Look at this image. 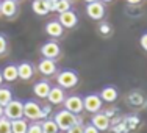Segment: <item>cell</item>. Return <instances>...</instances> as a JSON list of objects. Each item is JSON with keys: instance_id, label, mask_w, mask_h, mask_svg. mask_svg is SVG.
Returning <instances> with one entry per match:
<instances>
[{"instance_id": "cell-1", "label": "cell", "mask_w": 147, "mask_h": 133, "mask_svg": "<svg viewBox=\"0 0 147 133\" xmlns=\"http://www.w3.org/2000/svg\"><path fill=\"white\" fill-rule=\"evenodd\" d=\"M53 121L57 122L59 132H67L69 128L74 127L75 124H82L83 119H82V116H75V114H72L71 111H67V110H59L55 113Z\"/></svg>"}, {"instance_id": "cell-2", "label": "cell", "mask_w": 147, "mask_h": 133, "mask_svg": "<svg viewBox=\"0 0 147 133\" xmlns=\"http://www.w3.org/2000/svg\"><path fill=\"white\" fill-rule=\"evenodd\" d=\"M78 80L80 78H78L77 71H72V69H63V71L58 72V75H57V83L63 89H71L74 86H77Z\"/></svg>"}, {"instance_id": "cell-3", "label": "cell", "mask_w": 147, "mask_h": 133, "mask_svg": "<svg viewBox=\"0 0 147 133\" xmlns=\"http://www.w3.org/2000/svg\"><path fill=\"white\" fill-rule=\"evenodd\" d=\"M5 117L9 121H16V119L24 117V102L13 99L11 102L5 107Z\"/></svg>"}, {"instance_id": "cell-4", "label": "cell", "mask_w": 147, "mask_h": 133, "mask_svg": "<svg viewBox=\"0 0 147 133\" xmlns=\"http://www.w3.org/2000/svg\"><path fill=\"white\" fill-rule=\"evenodd\" d=\"M83 105H85V110L88 111V113L96 114V113H99V111L102 110L103 100L100 99L99 94L91 92V94H86V96L83 97Z\"/></svg>"}, {"instance_id": "cell-5", "label": "cell", "mask_w": 147, "mask_h": 133, "mask_svg": "<svg viewBox=\"0 0 147 133\" xmlns=\"http://www.w3.org/2000/svg\"><path fill=\"white\" fill-rule=\"evenodd\" d=\"M41 108L42 105H39L36 100L30 99L24 102V117L30 121H41Z\"/></svg>"}, {"instance_id": "cell-6", "label": "cell", "mask_w": 147, "mask_h": 133, "mask_svg": "<svg viewBox=\"0 0 147 133\" xmlns=\"http://www.w3.org/2000/svg\"><path fill=\"white\" fill-rule=\"evenodd\" d=\"M64 110L71 111L72 114H75V116H80V114L83 113V110H85V105H83V97L80 96H69L66 97L64 100Z\"/></svg>"}, {"instance_id": "cell-7", "label": "cell", "mask_w": 147, "mask_h": 133, "mask_svg": "<svg viewBox=\"0 0 147 133\" xmlns=\"http://www.w3.org/2000/svg\"><path fill=\"white\" fill-rule=\"evenodd\" d=\"M41 55H42V58L57 59L61 55V47L57 41H47L41 45Z\"/></svg>"}, {"instance_id": "cell-8", "label": "cell", "mask_w": 147, "mask_h": 133, "mask_svg": "<svg viewBox=\"0 0 147 133\" xmlns=\"http://www.w3.org/2000/svg\"><path fill=\"white\" fill-rule=\"evenodd\" d=\"M86 14L92 20H102L105 17V3L97 0V2L88 3L86 5Z\"/></svg>"}, {"instance_id": "cell-9", "label": "cell", "mask_w": 147, "mask_h": 133, "mask_svg": "<svg viewBox=\"0 0 147 133\" xmlns=\"http://www.w3.org/2000/svg\"><path fill=\"white\" fill-rule=\"evenodd\" d=\"M38 71H39L44 77H50V75L57 74L58 64H57V61H55V59L42 58L39 63H38Z\"/></svg>"}, {"instance_id": "cell-10", "label": "cell", "mask_w": 147, "mask_h": 133, "mask_svg": "<svg viewBox=\"0 0 147 133\" xmlns=\"http://www.w3.org/2000/svg\"><path fill=\"white\" fill-rule=\"evenodd\" d=\"M91 124H92L99 132H107V130H110V127H111L110 117L105 116V113H100V111L96 113V114H92V117H91Z\"/></svg>"}, {"instance_id": "cell-11", "label": "cell", "mask_w": 147, "mask_h": 133, "mask_svg": "<svg viewBox=\"0 0 147 133\" xmlns=\"http://www.w3.org/2000/svg\"><path fill=\"white\" fill-rule=\"evenodd\" d=\"M58 20L64 28H74V27L78 24V16H77L75 11L69 9V11H66V13H61V14L58 16Z\"/></svg>"}, {"instance_id": "cell-12", "label": "cell", "mask_w": 147, "mask_h": 133, "mask_svg": "<svg viewBox=\"0 0 147 133\" xmlns=\"http://www.w3.org/2000/svg\"><path fill=\"white\" fill-rule=\"evenodd\" d=\"M50 89H52V85L47 80H39V82H36L33 85V92L38 99H47Z\"/></svg>"}, {"instance_id": "cell-13", "label": "cell", "mask_w": 147, "mask_h": 133, "mask_svg": "<svg viewBox=\"0 0 147 133\" xmlns=\"http://www.w3.org/2000/svg\"><path fill=\"white\" fill-rule=\"evenodd\" d=\"M17 72H19V78L24 82H28L33 78L34 75V66L30 61H22L20 64H17Z\"/></svg>"}, {"instance_id": "cell-14", "label": "cell", "mask_w": 147, "mask_h": 133, "mask_svg": "<svg viewBox=\"0 0 147 133\" xmlns=\"http://www.w3.org/2000/svg\"><path fill=\"white\" fill-rule=\"evenodd\" d=\"M0 14L11 19L17 14V2L14 0H2L0 2Z\"/></svg>"}, {"instance_id": "cell-15", "label": "cell", "mask_w": 147, "mask_h": 133, "mask_svg": "<svg viewBox=\"0 0 147 133\" xmlns=\"http://www.w3.org/2000/svg\"><path fill=\"white\" fill-rule=\"evenodd\" d=\"M47 99H49V103L50 105H61L66 100V92L61 86H52Z\"/></svg>"}, {"instance_id": "cell-16", "label": "cell", "mask_w": 147, "mask_h": 133, "mask_svg": "<svg viewBox=\"0 0 147 133\" xmlns=\"http://www.w3.org/2000/svg\"><path fill=\"white\" fill-rule=\"evenodd\" d=\"M99 96H100V99H102L103 102H107V103H113V102H116V100H117V97H119V91H117L116 86L108 85V86H103Z\"/></svg>"}, {"instance_id": "cell-17", "label": "cell", "mask_w": 147, "mask_h": 133, "mask_svg": "<svg viewBox=\"0 0 147 133\" xmlns=\"http://www.w3.org/2000/svg\"><path fill=\"white\" fill-rule=\"evenodd\" d=\"M45 33L52 38H61L64 33V27L59 24V20H50V22L45 24Z\"/></svg>"}, {"instance_id": "cell-18", "label": "cell", "mask_w": 147, "mask_h": 133, "mask_svg": "<svg viewBox=\"0 0 147 133\" xmlns=\"http://www.w3.org/2000/svg\"><path fill=\"white\" fill-rule=\"evenodd\" d=\"M144 102H146V97H144V94H142L141 91L133 89L127 94V103L130 105V107H135V108L142 107Z\"/></svg>"}, {"instance_id": "cell-19", "label": "cell", "mask_w": 147, "mask_h": 133, "mask_svg": "<svg viewBox=\"0 0 147 133\" xmlns=\"http://www.w3.org/2000/svg\"><path fill=\"white\" fill-rule=\"evenodd\" d=\"M2 74H3V80L8 83H13L19 78V72H17V64H6L5 68L2 69Z\"/></svg>"}, {"instance_id": "cell-20", "label": "cell", "mask_w": 147, "mask_h": 133, "mask_svg": "<svg viewBox=\"0 0 147 133\" xmlns=\"http://www.w3.org/2000/svg\"><path fill=\"white\" fill-rule=\"evenodd\" d=\"M28 130V122L27 119H16L11 121V133H27Z\"/></svg>"}, {"instance_id": "cell-21", "label": "cell", "mask_w": 147, "mask_h": 133, "mask_svg": "<svg viewBox=\"0 0 147 133\" xmlns=\"http://www.w3.org/2000/svg\"><path fill=\"white\" fill-rule=\"evenodd\" d=\"M124 122H125V125H127V130L131 133L139 127L141 119L136 116V114H127V116H124Z\"/></svg>"}, {"instance_id": "cell-22", "label": "cell", "mask_w": 147, "mask_h": 133, "mask_svg": "<svg viewBox=\"0 0 147 133\" xmlns=\"http://www.w3.org/2000/svg\"><path fill=\"white\" fill-rule=\"evenodd\" d=\"M31 9H33V13L38 14V16L49 14V9H47V6H45V0H33V3H31Z\"/></svg>"}, {"instance_id": "cell-23", "label": "cell", "mask_w": 147, "mask_h": 133, "mask_svg": "<svg viewBox=\"0 0 147 133\" xmlns=\"http://www.w3.org/2000/svg\"><path fill=\"white\" fill-rule=\"evenodd\" d=\"M11 100H13V91L6 86H0V105L5 108Z\"/></svg>"}, {"instance_id": "cell-24", "label": "cell", "mask_w": 147, "mask_h": 133, "mask_svg": "<svg viewBox=\"0 0 147 133\" xmlns=\"http://www.w3.org/2000/svg\"><path fill=\"white\" fill-rule=\"evenodd\" d=\"M41 125H42V133H59V128L53 119L41 121Z\"/></svg>"}, {"instance_id": "cell-25", "label": "cell", "mask_w": 147, "mask_h": 133, "mask_svg": "<svg viewBox=\"0 0 147 133\" xmlns=\"http://www.w3.org/2000/svg\"><path fill=\"white\" fill-rule=\"evenodd\" d=\"M71 6H72L71 0H58V2H57V9H55V11H57L58 14H61V13L69 11Z\"/></svg>"}, {"instance_id": "cell-26", "label": "cell", "mask_w": 147, "mask_h": 133, "mask_svg": "<svg viewBox=\"0 0 147 133\" xmlns=\"http://www.w3.org/2000/svg\"><path fill=\"white\" fill-rule=\"evenodd\" d=\"M0 133H11V121L5 116L0 117Z\"/></svg>"}, {"instance_id": "cell-27", "label": "cell", "mask_w": 147, "mask_h": 133, "mask_svg": "<svg viewBox=\"0 0 147 133\" xmlns=\"http://www.w3.org/2000/svg\"><path fill=\"white\" fill-rule=\"evenodd\" d=\"M27 133H42L41 121H33L31 124H28V130H27Z\"/></svg>"}, {"instance_id": "cell-28", "label": "cell", "mask_w": 147, "mask_h": 133, "mask_svg": "<svg viewBox=\"0 0 147 133\" xmlns=\"http://www.w3.org/2000/svg\"><path fill=\"white\" fill-rule=\"evenodd\" d=\"M52 105H44L41 108V121H45V119H50V114H52Z\"/></svg>"}, {"instance_id": "cell-29", "label": "cell", "mask_w": 147, "mask_h": 133, "mask_svg": "<svg viewBox=\"0 0 147 133\" xmlns=\"http://www.w3.org/2000/svg\"><path fill=\"white\" fill-rule=\"evenodd\" d=\"M6 50H8V38L0 33V55L6 53Z\"/></svg>"}, {"instance_id": "cell-30", "label": "cell", "mask_w": 147, "mask_h": 133, "mask_svg": "<svg viewBox=\"0 0 147 133\" xmlns=\"http://www.w3.org/2000/svg\"><path fill=\"white\" fill-rule=\"evenodd\" d=\"M99 31H100V34H103V36H108V34H111L113 28H111V25L108 22H102L99 25Z\"/></svg>"}, {"instance_id": "cell-31", "label": "cell", "mask_w": 147, "mask_h": 133, "mask_svg": "<svg viewBox=\"0 0 147 133\" xmlns=\"http://www.w3.org/2000/svg\"><path fill=\"white\" fill-rule=\"evenodd\" d=\"M83 128H85V125L83 124H75L74 127H71L66 133H83Z\"/></svg>"}, {"instance_id": "cell-32", "label": "cell", "mask_w": 147, "mask_h": 133, "mask_svg": "<svg viewBox=\"0 0 147 133\" xmlns=\"http://www.w3.org/2000/svg\"><path fill=\"white\" fill-rule=\"evenodd\" d=\"M139 45H141V49L144 52H147V31L141 34V38H139Z\"/></svg>"}, {"instance_id": "cell-33", "label": "cell", "mask_w": 147, "mask_h": 133, "mask_svg": "<svg viewBox=\"0 0 147 133\" xmlns=\"http://www.w3.org/2000/svg\"><path fill=\"white\" fill-rule=\"evenodd\" d=\"M103 113H105V116H108V117H110V121H111L113 117L117 116V108H108V110L103 111Z\"/></svg>"}, {"instance_id": "cell-34", "label": "cell", "mask_w": 147, "mask_h": 133, "mask_svg": "<svg viewBox=\"0 0 147 133\" xmlns=\"http://www.w3.org/2000/svg\"><path fill=\"white\" fill-rule=\"evenodd\" d=\"M83 133H100V132L97 130V128L94 127L92 124H86L85 128H83Z\"/></svg>"}, {"instance_id": "cell-35", "label": "cell", "mask_w": 147, "mask_h": 133, "mask_svg": "<svg viewBox=\"0 0 147 133\" xmlns=\"http://www.w3.org/2000/svg\"><path fill=\"white\" fill-rule=\"evenodd\" d=\"M45 6H47L49 13H52L57 9V2H53V0H45Z\"/></svg>"}, {"instance_id": "cell-36", "label": "cell", "mask_w": 147, "mask_h": 133, "mask_svg": "<svg viewBox=\"0 0 147 133\" xmlns=\"http://www.w3.org/2000/svg\"><path fill=\"white\" fill-rule=\"evenodd\" d=\"M141 2H142V0H127L128 5H139Z\"/></svg>"}, {"instance_id": "cell-37", "label": "cell", "mask_w": 147, "mask_h": 133, "mask_svg": "<svg viewBox=\"0 0 147 133\" xmlns=\"http://www.w3.org/2000/svg\"><path fill=\"white\" fill-rule=\"evenodd\" d=\"M3 116H5V108L0 105V117H3Z\"/></svg>"}, {"instance_id": "cell-38", "label": "cell", "mask_w": 147, "mask_h": 133, "mask_svg": "<svg viewBox=\"0 0 147 133\" xmlns=\"http://www.w3.org/2000/svg\"><path fill=\"white\" fill-rule=\"evenodd\" d=\"M3 82H5V80H3V74H2V71H0V86H2Z\"/></svg>"}, {"instance_id": "cell-39", "label": "cell", "mask_w": 147, "mask_h": 133, "mask_svg": "<svg viewBox=\"0 0 147 133\" xmlns=\"http://www.w3.org/2000/svg\"><path fill=\"white\" fill-rule=\"evenodd\" d=\"M100 2H103V3H110V2H113V0H100Z\"/></svg>"}, {"instance_id": "cell-40", "label": "cell", "mask_w": 147, "mask_h": 133, "mask_svg": "<svg viewBox=\"0 0 147 133\" xmlns=\"http://www.w3.org/2000/svg\"><path fill=\"white\" fill-rule=\"evenodd\" d=\"M86 3H92V2H97V0H85Z\"/></svg>"}, {"instance_id": "cell-41", "label": "cell", "mask_w": 147, "mask_h": 133, "mask_svg": "<svg viewBox=\"0 0 147 133\" xmlns=\"http://www.w3.org/2000/svg\"><path fill=\"white\" fill-rule=\"evenodd\" d=\"M142 107H146V108H147V99H146V102H144V105H142Z\"/></svg>"}, {"instance_id": "cell-42", "label": "cell", "mask_w": 147, "mask_h": 133, "mask_svg": "<svg viewBox=\"0 0 147 133\" xmlns=\"http://www.w3.org/2000/svg\"><path fill=\"white\" fill-rule=\"evenodd\" d=\"M53 2H58V0H53Z\"/></svg>"}, {"instance_id": "cell-43", "label": "cell", "mask_w": 147, "mask_h": 133, "mask_svg": "<svg viewBox=\"0 0 147 133\" xmlns=\"http://www.w3.org/2000/svg\"><path fill=\"white\" fill-rule=\"evenodd\" d=\"M14 2H19V0H14Z\"/></svg>"}, {"instance_id": "cell-44", "label": "cell", "mask_w": 147, "mask_h": 133, "mask_svg": "<svg viewBox=\"0 0 147 133\" xmlns=\"http://www.w3.org/2000/svg\"><path fill=\"white\" fill-rule=\"evenodd\" d=\"M0 2H2V0H0Z\"/></svg>"}, {"instance_id": "cell-45", "label": "cell", "mask_w": 147, "mask_h": 133, "mask_svg": "<svg viewBox=\"0 0 147 133\" xmlns=\"http://www.w3.org/2000/svg\"><path fill=\"white\" fill-rule=\"evenodd\" d=\"M59 133H61V132H59Z\"/></svg>"}]
</instances>
